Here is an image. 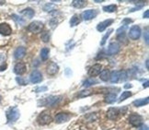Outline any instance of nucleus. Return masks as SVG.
<instances>
[{
    "label": "nucleus",
    "instance_id": "f257e3e1",
    "mask_svg": "<svg viewBox=\"0 0 149 130\" xmlns=\"http://www.w3.org/2000/svg\"><path fill=\"white\" fill-rule=\"evenodd\" d=\"M63 101V96H48L38 101V105L40 107L42 106H49V107H54L58 105Z\"/></svg>",
    "mask_w": 149,
    "mask_h": 130
},
{
    "label": "nucleus",
    "instance_id": "7ed1b4c3",
    "mask_svg": "<svg viewBox=\"0 0 149 130\" xmlns=\"http://www.w3.org/2000/svg\"><path fill=\"white\" fill-rule=\"evenodd\" d=\"M43 23L42 21H39V20H35V21H32L31 23L28 26V31H31L32 33H38V32H41L43 29Z\"/></svg>",
    "mask_w": 149,
    "mask_h": 130
},
{
    "label": "nucleus",
    "instance_id": "1a4fd4ad",
    "mask_svg": "<svg viewBox=\"0 0 149 130\" xmlns=\"http://www.w3.org/2000/svg\"><path fill=\"white\" fill-rule=\"evenodd\" d=\"M71 118V115L67 113H59L58 115H55V122L58 124H63L67 122Z\"/></svg>",
    "mask_w": 149,
    "mask_h": 130
},
{
    "label": "nucleus",
    "instance_id": "6ab92c4d",
    "mask_svg": "<svg viewBox=\"0 0 149 130\" xmlns=\"http://www.w3.org/2000/svg\"><path fill=\"white\" fill-rule=\"evenodd\" d=\"M110 76H111V72L109 69H105V70H102L100 73V78L102 81H108L110 80Z\"/></svg>",
    "mask_w": 149,
    "mask_h": 130
},
{
    "label": "nucleus",
    "instance_id": "a878e982",
    "mask_svg": "<svg viewBox=\"0 0 149 130\" xmlns=\"http://www.w3.org/2000/svg\"><path fill=\"white\" fill-rule=\"evenodd\" d=\"M12 19L14 20V21L16 22L18 25H24L25 24V20L21 18V17H19V15H16V14H13L12 16Z\"/></svg>",
    "mask_w": 149,
    "mask_h": 130
},
{
    "label": "nucleus",
    "instance_id": "79ce46f5",
    "mask_svg": "<svg viewBox=\"0 0 149 130\" xmlns=\"http://www.w3.org/2000/svg\"><path fill=\"white\" fill-rule=\"evenodd\" d=\"M132 87H133V85H132V84H125V85H124V88L125 89H130V88H132Z\"/></svg>",
    "mask_w": 149,
    "mask_h": 130
},
{
    "label": "nucleus",
    "instance_id": "c03bdc74",
    "mask_svg": "<svg viewBox=\"0 0 149 130\" xmlns=\"http://www.w3.org/2000/svg\"><path fill=\"white\" fill-rule=\"evenodd\" d=\"M143 87H144V88H147L148 87V80H146V83L143 84Z\"/></svg>",
    "mask_w": 149,
    "mask_h": 130
},
{
    "label": "nucleus",
    "instance_id": "20e7f679",
    "mask_svg": "<svg viewBox=\"0 0 149 130\" xmlns=\"http://www.w3.org/2000/svg\"><path fill=\"white\" fill-rule=\"evenodd\" d=\"M37 121L40 125L42 126H45V125H48L52 122V116L50 115L49 112H42L41 113V115H40L37 118Z\"/></svg>",
    "mask_w": 149,
    "mask_h": 130
},
{
    "label": "nucleus",
    "instance_id": "ddd939ff",
    "mask_svg": "<svg viewBox=\"0 0 149 130\" xmlns=\"http://www.w3.org/2000/svg\"><path fill=\"white\" fill-rule=\"evenodd\" d=\"M101 68L102 66L100 64H96L94 66H92L88 70V75L90 77H96L100 75V73L101 72Z\"/></svg>",
    "mask_w": 149,
    "mask_h": 130
},
{
    "label": "nucleus",
    "instance_id": "c85d7f7f",
    "mask_svg": "<svg viewBox=\"0 0 149 130\" xmlns=\"http://www.w3.org/2000/svg\"><path fill=\"white\" fill-rule=\"evenodd\" d=\"M93 93V92L92 90H81L79 93H77V98H84V97H88V96H89V95H91Z\"/></svg>",
    "mask_w": 149,
    "mask_h": 130
},
{
    "label": "nucleus",
    "instance_id": "0eeeda50",
    "mask_svg": "<svg viewBox=\"0 0 149 130\" xmlns=\"http://www.w3.org/2000/svg\"><path fill=\"white\" fill-rule=\"evenodd\" d=\"M98 13H99V11L97 9H88V10L84 11L82 13V18L85 20H90L96 18Z\"/></svg>",
    "mask_w": 149,
    "mask_h": 130
},
{
    "label": "nucleus",
    "instance_id": "37998d69",
    "mask_svg": "<svg viewBox=\"0 0 149 130\" xmlns=\"http://www.w3.org/2000/svg\"><path fill=\"white\" fill-rule=\"evenodd\" d=\"M7 68V65H3L2 66H0V71H3Z\"/></svg>",
    "mask_w": 149,
    "mask_h": 130
},
{
    "label": "nucleus",
    "instance_id": "58836bf2",
    "mask_svg": "<svg viewBox=\"0 0 149 130\" xmlns=\"http://www.w3.org/2000/svg\"><path fill=\"white\" fill-rule=\"evenodd\" d=\"M138 130H149V129H148V127H147V126H146V125H142V126L139 127Z\"/></svg>",
    "mask_w": 149,
    "mask_h": 130
},
{
    "label": "nucleus",
    "instance_id": "f3484780",
    "mask_svg": "<svg viewBox=\"0 0 149 130\" xmlns=\"http://www.w3.org/2000/svg\"><path fill=\"white\" fill-rule=\"evenodd\" d=\"M26 55V48L23 47V46H20V47H18L16 49L15 53H14V56L16 59H21L23 58Z\"/></svg>",
    "mask_w": 149,
    "mask_h": 130
},
{
    "label": "nucleus",
    "instance_id": "2f4dec72",
    "mask_svg": "<svg viewBox=\"0 0 149 130\" xmlns=\"http://www.w3.org/2000/svg\"><path fill=\"white\" fill-rule=\"evenodd\" d=\"M132 96V92H128V90H126V92H123V94L121 95V97H120V101H123L126 99H128L129 97Z\"/></svg>",
    "mask_w": 149,
    "mask_h": 130
},
{
    "label": "nucleus",
    "instance_id": "72a5a7b5",
    "mask_svg": "<svg viewBox=\"0 0 149 130\" xmlns=\"http://www.w3.org/2000/svg\"><path fill=\"white\" fill-rule=\"evenodd\" d=\"M128 75L125 70H120V81H124L127 80Z\"/></svg>",
    "mask_w": 149,
    "mask_h": 130
},
{
    "label": "nucleus",
    "instance_id": "412c9836",
    "mask_svg": "<svg viewBox=\"0 0 149 130\" xmlns=\"http://www.w3.org/2000/svg\"><path fill=\"white\" fill-rule=\"evenodd\" d=\"M87 4H88V2L85 1V0H74V1H72L73 7L77 8H82L86 7Z\"/></svg>",
    "mask_w": 149,
    "mask_h": 130
},
{
    "label": "nucleus",
    "instance_id": "9d476101",
    "mask_svg": "<svg viewBox=\"0 0 149 130\" xmlns=\"http://www.w3.org/2000/svg\"><path fill=\"white\" fill-rule=\"evenodd\" d=\"M120 114H121V109L119 108H110L108 110L107 112V116L109 119L111 120H115L118 118V116L120 115Z\"/></svg>",
    "mask_w": 149,
    "mask_h": 130
},
{
    "label": "nucleus",
    "instance_id": "dca6fc26",
    "mask_svg": "<svg viewBox=\"0 0 149 130\" xmlns=\"http://www.w3.org/2000/svg\"><path fill=\"white\" fill-rule=\"evenodd\" d=\"M59 70V66L56 63H54V62H52L51 64H49V66H47V73L51 76H54L55 75L57 72Z\"/></svg>",
    "mask_w": 149,
    "mask_h": 130
},
{
    "label": "nucleus",
    "instance_id": "5701e85b",
    "mask_svg": "<svg viewBox=\"0 0 149 130\" xmlns=\"http://www.w3.org/2000/svg\"><path fill=\"white\" fill-rule=\"evenodd\" d=\"M110 80L111 83H117L120 81V71H112L110 76Z\"/></svg>",
    "mask_w": 149,
    "mask_h": 130
},
{
    "label": "nucleus",
    "instance_id": "e433bc0d",
    "mask_svg": "<svg viewBox=\"0 0 149 130\" xmlns=\"http://www.w3.org/2000/svg\"><path fill=\"white\" fill-rule=\"evenodd\" d=\"M16 80H17V82H18L19 84H20V85H27V82L23 80V78H16Z\"/></svg>",
    "mask_w": 149,
    "mask_h": 130
},
{
    "label": "nucleus",
    "instance_id": "f03ea898",
    "mask_svg": "<svg viewBox=\"0 0 149 130\" xmlns=\"http://www.w3.org/2000/svg\"><path fill=\"white\" fill-rule=\"evenodd\" d=\"M20 115V112L19 110L18 107H11L7 112V118H8V123H15L17 120L19 118Z\"/></svg>",
    "mask_w": 149,
    "mask_h": 130
},
{
    "label": "nucleus",
    "instance_id": "a211bd4d",
    "mask_svg": "<svg viewBox=\"0 0 149 130\" xmlns=\"http://www.w3.org/2000/svg\"><path fill=\"white\" fill-rule=\"evenodd\" d=\"M148 103H149V99H148V97H146V98L135 100L134 103H133V104L135 107H141V106H145V105L148 104Z\"/></svg>",
    "mask_w": 149,
    "mask_h": 130
},
{
    "label": "nucleus",
    "instance_id": "f8f14e48",
    "mask_svg": "<svg viewBox=\"0 0 149 130\" xmlns=\"http://www.w3.org/2000/svg\"><path fill=\"white\" fill-rule=\"evenodd\" d=\"M26 70H27V66L25 63H21V62H19V63L16 64L14 66V72L17 75H19V76L23 75L26 72Z\"/></svg>",
    "mask_w": 149,
    "mask_h": 130
},
{
    "label": "nucleus",
    "instance_id": "2eb2a0df",
    "mask_svg": "<svg viewBox=\"0 0 149 130\" xmlns=\"http://www.w3.org/2000/svg\"><path fill=\"white\" fill-rule=\"evenodd\" d=\"M113 21L114 20L112 19H109V20L102 21V22H100V23L98 24V26H97V30L100 32H102L103 31H105L109 26L111 25L113 23Z\"/></svg>",
    "mask_w": 149,
    "mask_h": 130
},
{
    "label": "nucleus",
    "instance_id": "6e6552de",
    "mask_svg": "<svg viewBox=\"0 0 149 130\" xmlns=\"http://www.w3.org/2000/svg\"><path fill=\"white\" fill-rule=\"evenodd\" d=\"M30 80L31 83L36 84V83H40L42 81V73L38 71V70H34L31 76H30Z\"/></svg>",
    "mask_w": 149,
    "mask_h": 130
},
{
    "label": "nucleus",
    "instance_id": "4c0bfd02",
    "mask_svg": "<svg viewBox=\"0 0 149 130\" xmlns=\"http://www.w3.org/2000/svg\"><path fill=\"white\" fill-rule=\"evenodd\" d=\"M132 22H133V20H132L131 19H124L122 21V24H123V26H127L128 24L132 23Z\"/></svg>",
    "mask_w": 149,
    "mask_h": 130
},
{
    "label": "nucleus",
    "instance_id": "4be33fe9",
    "mask_svg": "<svg viewBox=\"0 0 149 130\" xmlns=\"http://www.w3.org/2000/svg\"><path fill=\"white\" fill-rule=\"evenodd\" d=\"M116 99H117L116 94H114V93H109L108 95H106V97H105V99H104V101H105L106 103L111 104V103H115V101H116Z\"/></svg>",
    "mask_w": 149,
    "mask_h": 130
},
{
    "label": "nucleus",
    "instance_id": "f704fd0d",
    "mask_svg": "<svg viewBox=\"0 0 149 130\" xmlns=\"http://www.w3.org/2000/svg\"><path fill=\"white\" fill-rule=\"evenodd\" d=\"M47 90V87L46 86H42V87H38L34 89L35 92H46Z\"/></svg>",
    "mask_w": 149,
    "mask_h": 130
},
{
    "label": "nucleus",
    "instance_id": "7c9ffc66",
    "mask_svg": "<svg viewBox=\"0 0 149 130\" xmlns=\"http://www.w3.org/2000/svg\"><path fill=\"white\" fill-rule=\"evenodd\" d=\"M50 33H49V31H43L42 33V36H41V39L42 40V42H44V43H48L49 41H50Z\"/></svg>",
    "mask_w": 149,
    "mask_h": 130
},
{
    "label": "nucleus",
    "instance_id": "aec40b11",
    "mask_svg": "<svg viewBox=\"0 0 149 130\" xmlns=\"http://www.w3.org/2000/svg\"><path fill=\"white\" fill-rule=\"evenodd\" d=\"M21 14L24 15L25 17H27L28 19H32L34 17V14H35V12H34V10L31 8H27L25 9H23L21 11Z\"/></svg>",
    "mask_w": 149,
    "mask_h": 130
},
{
    "label": "nucleus",
    "instance_id": "4468645a",
    "mask_svg": "<svg viewBox=\"0 0 149 130\" xmlns=\"http://www.w3.org/2000/svg\"><path fill=\"white\" fill-rule=\"evenodd\" d=\"M11 33H12V29L8 23L0 24V34L4 36H9Z\"/></svg>",
    "mask_w": 149,
    "mask_h": 130
},
{
    "label": "nucleus",
    "instance_id": "c756f323",
    "mask_svg": "<svg viewBox=\"0 0 149 130\" xmlns=\"http://www.w3.org/2000/svg\"><path fill=\"white\" fill-rule=\"evenodd\" d=\"M126 29H127V26H122V27H120L119 29L117 30V36H118V38L122 35V38L124 36V34H125V31H126ZM121 38V39H122Z\"/></svg>",
    "mask_w": 149,
    "mask_h": 130
},
{
    "label": "nucleus",
    "instance_id": "473e14b6",
    "mask_svg": "<svg viewBox=\"0 0 149 130\" xmlns=\"http://www.w3.org/2000/svg\"><path fill=\"white\" fill-rule=\"evenodd\" d=\"M113 31V30L112 29H111L110 31H109L107 33H106V34L104 35V36H103V38H102V41L100 42V45H104L105 43H106V42H107V39L109 38V37H110V35L111 34V32Z\"/></svg>",
    "mask_w": 149,
    "mask_h": 130
},
{
    "label": "nucleus",
    "instance_id": "393cba45",
    "mask_svg": "<svg viewBox=\"0 0 149 130\" xmlns=\"http://www.w3.org/2000/svg\"><path fill=\"white\" fill-rule=\"evenodd\" d=\"M103 10L105 12H109V13H112V12H115L117 10V6L116 5H109V6H105L103 7Z\"/></svg>",
    "mask_w": 149,
    "mask_h": 130
},
{
    "label": "nucleus",
    "instance_id": "a19ab883",
    "mask_svg": "<svg viewBox=\"0 0 149 130\" xmlns=\"http://www.w3.org/2000/svg\"><path fill=\"white\" fill-rule=\"evenodd\" d=\"M144 18L148 19L149 18V10H146V12L144 13Z\"/></svg>",
    "mask_w": 149,
    "mask_h": 130
},
{
    "label": "nucleus",
    "instance_id": "a18cd8bd",
    "mask_svg": "<svg viewBox=\"0 0 149 130\" xmlns=\"http://www.w3.org/2000/svg\"><path fill=\"white\" fill-rule=\"evenodd\" d=\"M146 69H148V59H147L146 62Z\"/></svg>",
    "mask_w": 149,
    "mask_h": 130
},
{
    "label": "nucleus",
    "instance_id": "de8ad7c7",
    "mask_svg": "<svg viewBox=\"0 0 149 130\" xmlns=\"http://www.w3.org/2000/svg\"><path fill=\"white\" fill-rule=\"evenodd\" d=\"M1 101H2V96H0V103H1Z\"/></svg>",
    "mask_w": 149,
    "mask_h": 130
},
{
    "label": "nucleus",
    "instance_id": "423d86ee",
    "mask_svg": "<svg viewBox=\"0 0 149 130\" xmlns=\"http://www.w3.org/2000/svg\"><path fill=\"white\" fill-rule=\"evenodd\" d=\"M141 36V28L138 25H134L129 31V38L131 40H138Z\"/></svg>",
    "mask_w": 149,
    "mask_h": 130
},
{
    "label": "nucleus",
    "instance_id": "bb28decb",
    "mask_svg": "<svg viewBox=\"0 0 149 130\" xmlns=\"http://www.w3.org/2000/svg\"><path fill=\"white\" fill-rule=\"evenodd\" d=\"M98 83V81H97L96 80H94V78H88V80H86L83 83V86L85 88H88V87H91L92 85H94V84H97Z\"/></svg>",
    "mask_w": 149,
    "mask_h": 130
},
{
    "label": "nucleus",
    "instance_id": "ea45409f",
    "mask_svg": "<svg viewBox=\"0 0 149 130\" xmlns=\"http://www.w3.org/2000/svg\"><path fill=\"white\" fill-rule=\"evenodd\" d=\"M145 40H146V44H148V40H149V38H148V31H147L145 32Z\"/></svg>",
    "mask_w": 149,
    "mask_h": 130
},
{
    "label": "nucleus",
    "instance_id": "cd10ccee",
    "mask_svg": "<svg viewBox=\"0 0 149 130\" xmlns=\"http://www.w3.org/2000/svg\"><path fill=\"white\" fill-rule=\"evenodd\" d=\"M49 53L50 51L47 47H44L41 50V57L42 60H47L49 57Z\"/></svg>",
    "mask_w": 149,
    "mask_h": 130
},
{
    "label": "nucleus",
    "instance_id": "b1692460",
    "mask_svg": "<svg viewBox=\"0 0 149 130\" xmlns=\"http://www.w3.org/2000/svg\"><path fill=\"white\" fill-rule=\"evenodd\" d=\"M80 23V17L77 14H74L70 20V26L74 27Z\"/></svg>",
    "mask_w": 149,
    "mask_h": 130
},
{
    "label": "nucleus",
    "instance_id": "c9c22d12",
    "mask_svg": "<svg viewBox=\"0 0 149 130\" xmlns=\"http://www.w3.org/2000/svg\"><path fill=\"white\" fill-rule=\"evenodd\" d=\"M52 8H55V6L53 5V4H51V3H50V4H46V5H45V7H44V10H45V11H51Z\"/></svg>",
    "mask_w": 149,
    "mask_h": 130
},
{
    "label": "nucleus",
    "instance_id": "49530a36",
    "mask_svg": "<svg viewBox=\"0 0 149 130\" xmlns=\"http://www.w3.org/2000/svg\"><path fill=\"white\" fill-rule=\"evenodd\" d=\"M6 2L5 1H0V6H2V5H4Z\"/></svg>",
    "mask_w": 149,
    "mask_h": 130
},
{
    "label": "nucleus",
    "instance_id": "39448f33",
    "mask_svg": "<svg viewBox=\"0 0 149 130\" xmlns=\"http://www.w3.org/2000/svg\"><path fill=\"white\" fill-rule=\"evenodd\" d=\"M129 122L133 127H139L143 125V117L140 115L137 114H132L129 116Z\"/></svg>",
    "mask_w": 149,
    "mask_h": 130
},
{
    "label": "nucleus",
    "instance_id": "9b49d317",
    "mask_svg": "<svg viewBox=\"0 0 149 130\" xmlns=\"http://www.w3.org/2000/svg\"><path fill=\"white\" fill-rule=\"evenodd\" d=\"M120 52V45L117 43H111L109 45L107 49V55H114Z\"/></svg>",
    "mask_w": 149,
    "mask_h": 130
}]
</instances>
